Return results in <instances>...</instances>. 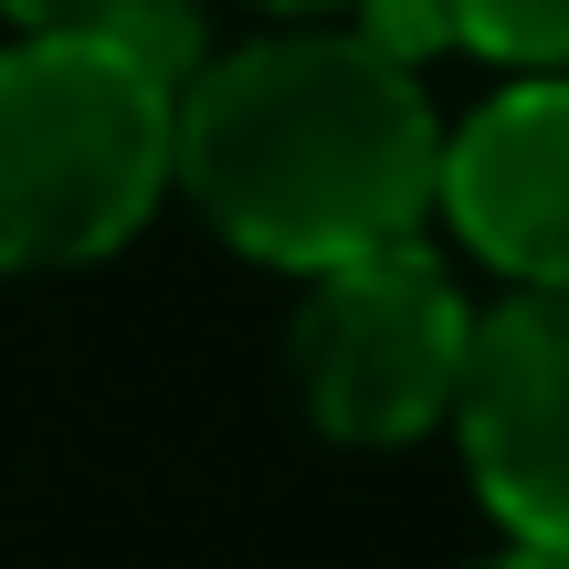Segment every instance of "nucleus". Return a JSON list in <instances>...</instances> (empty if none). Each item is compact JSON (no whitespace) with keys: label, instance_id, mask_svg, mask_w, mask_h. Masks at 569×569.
<instances>
[{"label":"nucleus","instance_id":"f257e3e1","mask_svg":"<svg viewBox=\"0 0 569 569\" xmlns=\"http://www.w3.org/2000/svg\"><path fill=\"white\" fill-rule=\"evenodd\" d=\"M432 169L443 127L411 63L359 32H264L169 96V180L232 253L284 274L422 243Z\"/></svg>","mask_w":569,"mask_h":569},{"label":"nucleus","instance_id":"f03ea898","mask_svg":"<svg viewBox=\"0 0 569 569\" xmlns=\"http://www.w3.org/2000/svg\"><path fill=\"white\" fill-rule=\"evenodd\" d=\"M180 74L127 32H21L0 53V274L96 264L169 190Z\"/></svg>","mask_w":569,"mask_h":569},{"label":"nucleus","instance_id":"7ed1b4c3","mask_svg":"<svg viewBox=\"0 0 569 569\" xmlns=\"http://www.w3.org/2000/svg\"><path fill=\"white\" fill-rule=\"evenodd\" d=\"M465 348H475V306L453 296V274L422 243L306 274L296 390L338 443H422L432 422H453Z\"/></svg>","mask_w":569,"mask_h":569},{"label":"nucleus","instance_id":"20e7f679","mask_svg":"<svg viewBox=\"0 0 569 569\" xmlns=\"http://www.w3.org/2000/svg\"><path fill=\"white\" fill-rule=\"evenodd\" d=\"M453 432L517 549H569V296L475 317Z\"/></svg>","mask_w":569,"mask_h":569},{"label":"nucleus","instance_id":"39448f33","mask_svg":"<svg viewBox=\"0 0 569 569\" xmlns=\"http://www.w3.org/2000/svg\"><path fill=\"white\" fill-rule=\"evenodd\" d=\"M432 211L528 296H569V74H517L475 106L443 138Z\"/></svg>","mask_w":569,"mask_h":569},{"label":"nucleus","instance_id":"423d86ee","mask_svg":"<svg viewBox=\"0 0 569 569\" xmlns=\"http://www.w3.org/2000/svg\"><path fill=\"white\" fill-rule=\"evenodd\" d=\"M21 32H127L148 63L190 74V0H0Z\"/></svg>","mask_w":569,"mask_h":569},{"label":"nucleus","instance_id":"0eeeda50","mask_svg":"<svg viewBox=\"0 0 569 569\" xmlns=\"http://www.w3.org/2000/svg\"><path fill=\"white\" fill-rule=\"evenodd\" d=\"M443 21H453V42H475L496 63H528V74L569 63V0H443Z\"/></svg>","mask_w":569,"mask_h":569},{"label":"nucleus","instance_id":"6e6552de","mask_svg":"<svg viewBox=\"0 0 569 569\" xmlns=\"http://www.w3.org/2000/svg\"><path fill=\"white\" fill-rule=\"evenodd\" d=\"M486 569H569V549H507V559H486Z\"/></svg>","mask_w":569,"mask_h":569},{"label":"nucleus","instance_id":"1a4fd4ad","mask_svg":"<svg viewBox=\"0 0 569 569\" xmlns=\"http://www.w3.org/2000/svg\"><path fill=\"white\" fill-rule=\"evenodd\" d=\"M264 11H359V0H264Z\"/></svg>","mask_w":569,"mask_h":569}]
</instances>
